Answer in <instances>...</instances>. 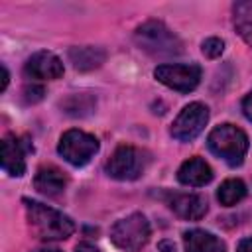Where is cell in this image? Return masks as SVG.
Returning <instances> with one entry per match:
<instances>
[{
    "label": "cell",
    "mask_w": 252,
    "mask_h": 252,
    "mask_svg": "<svg viewBox=\"0 0 252 252\" xmlns=\"http://www.w3.org/2000/svg\"><path fill=\"white\" fill-rule=\"evenodd\" d=\"M24 205H26L28 220L39 238L63 240L75 232V222L71 220V217L63 215L61 211L32 199H24Z\"/></svg>",
    "instance_id": "cell-1"
},
{
    "label": "cell",
    "mask_w": 252,
    "mask_h": 252,
    "mask_svg": "<svg viewBox=\"0 0 252 252\" xmlns=\"http://www.w3.org/2000/svg\"><path fill=\"white\" fill-rule=\"evenodd\" d=\"M134 41L142 51H146L152 57H177L183 53L181 39L163 24L158 20L144 22L134 32Z\"/></svg>",
    "instance_id": "cell-2"
},
{
    "label": "cell",
    "mask_w": 252,
    "mask_h": 252,
    "mask_svg": "<svg viewBox=\"0 0 252 252\" xmlns=\"http://www.w3.org/2000/svg\"><path fill=\"white\" fill-rule=\"evenodd\" d=\"M207 146L217 158L226 161L230 167H236L244 161V156L248 152V136L234 124H220L211 130Z\"/></svg>",
    "instance_id": "cell-3"
},
{
    "label": "cell",
    "mask_w": 252,
    "mask_h": 252,
    "mask_svg": "<svg viewBox=\"0 0 252 252\" xmlns=\"http://www.w3.org/2000/svg\"><path fill=\"white\" fill-rule=\"evenodd\" d=\"M110 240L124 252H140L150 240V224L142 213H132L114 222L110 228Z\"/></svg>",
    "instance_id": "cell-4"
},
{
    "label": "cell",
    "mask_w": 252,
    "mask_h": 252,
    "mask_svg": "<svg viewBox=\"0 0 252 252\" xmlns=\"http://www.w3.org/2000/svg\"><path fill=\"white\" fill-rule=\"evenodd\" d=\"M148 161H150V158L144 150L134 148V146H120L114 150V154L106 161L104 171L112 179L132 181V179H138L146 171Z\"/></svg>",
    "instance_id": "cell-5"
},
{
    "label": "cell",
    "mask_w": 252,
    "mask_h": 252,
    "mask_svg": "<svg viewBox=\"0 0 252 252\" xmlns=\"http://www.w3.org/2000/svg\"><path fill=\"white\" fill-rule=\"evenodd\" d=\"M98 148H100V144L93 134L73 128L61 136L57 152L63 156L65 161H69L75 167H81V165H87L94 158Z\"/></svg>",
    "instance_id": "cell-6"
},
{
    "label": "cell",
    "mask_w": 252,
    "mask_h": 252,
    "mask_svg": "<svg viewBox=\"0 0 252 252\" xmlns=\"http://www.w3.org/2000/svg\"><path fill=\"white\" fill-rule=\"evenodd\" d=\"M154 77L179 93H189L193 89H197L199 81H201V67L197 63H167V65H159L154 69Z\"/></svg>",
    "instance_id": "cell-7"
},
{
    "label": "cell",
    "mask_w": 252,
    "mask_h": 252,
    "mask_svg": "<svg viewBox=\"0 0 252 252\" xmlns=\"http://www.w3.org/2000/svg\"><path fill=\"white\" fill-rule=\"evenodd\" d=\"M207 122H209V108L201 102H191L173 120L171 136L179 142H191L203 132Z\"/></svg>",
    "instance_id": "cell-8"
},
{
    "label": "cell",
    "mask_w": 252,
    "mask_h": 252,
    "mask_svg": "<svg viewBox=\"0 0 252 252\" xmlns=\"http://www.w3.org/2000/svg\"><path fill=\"white\" fill-rule=\"evenodd\" d=\"M28 138H18L14 134L2 140V169L12 177H22L26 173V154L32 152Z\"/></svg>",
    "instance_id": "cell-9"
},
{
    "label": "cell",
    "mask_w": 252,
    "mask_h": 252,
    "mask_svg": "<svg viewBox=\"0 0 252 252\" xmlns=\"http://www.w3.org/2000/svg\"><path fill=\"white\" fill-rule=\"evenodd\" d=\"M165 203L177 217L185 220H199L207 213V201L197 193H167Z\"/></svg>",
    "instance_id": "cell-10"
},
{
    "label": "cell",
    "mask_w": 252,
    "mask_h": 252,
    "mask_svg": "<svg viewBox=\"0 0 252 252\" xmlns=\"http://www.w3.org/2000/svg\"><path fill=\"white\" fill-rule=\"evenodd\" d=\"M63 63L61 59L51 53V51H37L33 53L28 61H26V67H24V73L32 79H47V81H53V79H59L63 75Z\"/></svg>",
    "instance_id": "cell-11"
},
{
    "label": "cell",
    "mask_w": 252,
    "mask_h": 252,
    "mask_svg": "<svg viewBox=\"0 0 252 252\" xmlns=\"http://www.w3.org/2000/svg\"><path fill=\"white\" fill-rule=\"evenodd\" d=\"M33 187L47 197H57L67 187V177L55 165H41L33 177Z\"/></svg>",
    "instance_id": "cell-12"
},
{
    "label": "cell",
    "mask_w": 252,
    "mask_h": 252,
    "mask_svg": "<svg viewBox=\"0 0 252 252\" xmlns=\"http://www.w3.org/2000/svg\"><path fill=\"white\" fill-rule=\"evenodd\" d=\"M177 179L183 185H191V187H203L213 179V169L211 165L201 159V158H189L187 161L181 163L179 171H177Z\"/></svg>",
    "instance_id": "cell-13"
},
{
    "label": "cell",
    "mask_w": 252,
    "mask_h": 252,
    "mask_svg": "<svg viewBox=\"0 0 252 252\" xmlns=\"http://www.w3.org/2000/svg\"><path fill=\"white\" fill-rule=\"evenodd\" d=\"M183 242L187 252H226V246L219 236L201 228L183 232Z\"/></svg>",
    "instance_id": "cell-14"
},
{
    "label": "cell",
    "mask_w": 252,
    "mask_h": 252,
    "mask_svg": "<svg viewBox=\"0 0 252 252\" xmlns=\"http://www.w3.org/2000/svg\"><path fill=\"white\" fill-rule=\"evenodd\" d=\"M69 61L79 71H93L106 61V51L102 47H93V45L71 47L69 49Z\"/></svg>",
    "instance_id": "cell-15"
},
{
    "label": "cell",
    "mask_w": 252,
    "mask_h": 252,
    "mask_svg": "<svg viewBox=\"0 0 252 252\" xmlns=\"http://www.w3.org/2000/svg\"><path fill=\"white\" fill-rule=\"evenodd\" d=\"M234 28L240 37L252 47V0L234 4Z\"/></svg>",
    "instance_id": "cell-16"
},
{
    "label": "cell",
    "mask_w": 252,
    "mask_h": 252,
    "mask_svg": "<svg viewBox=\"0 0 252 252\" xmlns=\"http://www.w3.org/2000/svg\"><path fill=\"white\" fill-rule=\"evenodd\" d=\"M244 197H246V185L242 179H226L220 183V187L217 191V199L224 207H232V205L240 203Z\"/></svg>",
    "instance_id": "cell-17"
},
{
    "label": "cell",
    "mask_w": 252,
    "mask_h": 252,
    "mask_svg": "<svg viewBox=\"0 0 252 252\" xmlns=\"http://www.w3.org/2000/svg\"><path fill=\"white\" fill-rule=\"evenodd\" d=\"M89 98V94H73V96H69L67 100H65V108H67V112L69 114H73V116H85V114H89L91 110H93V104L94 102H89V104H83V100H87Z\"/></svg>",
    "instance_id": "cell-18"
},
{
    "label": "cell",
    "mask_w": 252,
    "mask_h": 252,
    "mask_svg": "<svg viewBox=\"0 0 252 252\" xmlns=\"http://www.w3.org/2000/svg\"><path fill=\"white\" fill-rule=\"evenodd\" d=\"M222 49H224V41L219 39V37H209V39H205L203 45H201L203 55L209 57V59H217V57L222 53Z\"/></svg>",
    "instance_id": "cell-19"
},
{
    "label": "cell",
    "mask_w": 252,
    "mask_h": 252,
    "mask_svg": "<svg viewBox=\"0 0 252 252\" xmlns=\"http://www.w3.org/2000/svg\"><path fill=\"white\" fill-rule=\"evenodd\" d=\"M22 94H24V100H26V102H37V100H41V98H43L45 91H43V87L28 85V87H24Z\"/></svg>",
    "instance_id": "cell-20"
},
{
    "label": "cell",
    "mask_w": 252,
    "mask_h": 252,
    "mask_svg": "<svg viewBox=\"0 0 252 252\" xmlns=\"http://www.w3.org/2000/svg\"><path fill=\"white\" fill-rule=\"evenodd\" d=\"M242 112L248 120H252V91L246 94V98L242 100Z\"/></svg>",
    "instance_id": "cell-21"
},
{
    "label": "cell",
    "mask_w": 252,
    "mask_h": 252,
    "mask_svg": "<svg viewBox=\"0 0 252 252\" xmlns=\"http://www.w3.org/2000/svg\"><path fill=\"white\" fill-rule=\"evenodd\" d=\"M236 252H252V238H244L238 242Z\"/></svg>",
    "instance_id": "cell-22"
},
{
    "label": "cell",
    "mask_w": 252,
    "mask_h": 252,
    "mask_svg": "<svg viewBox=\"0 0 252 252\" xmlns=\"http://www.w3.org/2000/svg\"><path fill=\"white\" fill-rule=\"evenodd\" d=\"M75 252H100V250H98L94 244H89V242H81V244H77Z\"/></svg>",
    "instance_id": "cell-23"
},
{
    "label": "cell",
    "mask_w": 252,
    "mask_h": 252,
    "mask_svg": "<svg viewBox=\"0 0 252 252\" xmlns=\"http://www.w3.org/2000/svg\"><path fill=\"white\" fill-rule=\"evenodd\" d=\"M158 248H159V252H175V246H173L171 240H161L158 244Z\"/></svg>",
    "instance_id": "cell-24"
},
{
    "label": "cell",
    "mask_w": 252,
    "mask_h": 252,
    "mask_svg": "<svg viewBox=\"0 0 252 252\" xmlns=\"http://www.w3.org/2000/svg\"><path fill=\"white\" fill-rule=\"evenodd\" d=\"M8 81H10L8 69H6V65H2V85H0V91H6V87H8Z\"/></svg>",
    "instance_id": "cell-25"
},
{
    "label": "cell",
    "mask_w": 252,
    "mask_h": 252,
    "mask_svg": "<svg viewBox=\"0 0 252 252\" xmlns=\"http://www.w3.org/2000/svg\"><path fill=\"white\" fill-rule=\"evenodd\" d=\"M32 252H61V250L55 248V246H43V248H35V250H32Z\"/></svg>",
    "instance_id": "cell-26"
}]
</instances>
